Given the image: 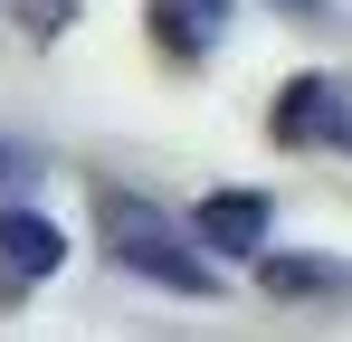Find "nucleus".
Returning <instances> with one entry per match:
<instances>
[{
  "label": "nucleus",
  "instance_id": "nucleus-9",
  "mask_svg": "<svg viewBox=\"0 0 352 342\" xmlns=\"http://www.w3.org/2000/svg\"><path fill=\"white\" fill-rule=\"evenodd\" d=\"M333 143H343V152H352V95H343V114H333Z\"/></svg>",
  "mask_w": 352,
  "mask_h": 342
},
{
  "label": "nucleus",
  "instance_id": "nucleus-5",
  "mask_svg": "<svg viewBox=\"0 0 352 342\" xmlns=\"http://www.w3.org/2000/svg\"><path fill=\"white\" fill-rule=\"evenodd\" d=\"M333 114H343V86L333 76H295V86H276V105H267V133L286 152H305V143H333Z\"/></svg>",
  "mask_w": 352,
  "mask_h": 342
},
{
  "label": "nucleus",
  "instance_id": "nucleus-10",
  "mask_svg": "<svg viewBox=\"0 0 352 342\" xmlns=\"http://www.w3.org/2000/svg\"><path fill=\"white\" fill-rule=\"evenodd\" d=\"M276 10H295V19H324V0H276Z\"/></svg>",
  "mask_w": 352,
  "mask_h": 342
},
{
  "label": "nucleus",
  "instance_id": "nucleus-6",
  "mask_svg": "<svg viewBox=\"0 0 352 342\" xmlns=\"http://www.w3.org/2000/svg\"><path fill=\"white\" fill-rule=\"evenodd\" d=\"M143 19H153V48L172 57H210L229 38V0H143Z\"/></svg>",
  "mask_w": 352,
  "mask_h": 342
},
{
  "label": "nucleus",
  "instance_id": "nucleus-4",
  "mask_svg": "<svg viewBox=\"0 0 352 342\" xmlns=\"http://www.w3.org/2000/svg\"><path fill=\"white\" fill-rule=\"evenodd\" d=\"M257 285L276 295V304H343L352 295V266L343 257H324V247H257Z\"/></svg>",
  "mask_w": 352,
  "mask_h": 342
},
{
  "label": "nucleus",
  "instance_id": "nucleus-3",
  "mask_svg": "<svg viewBox=\"0 0 352 342\" xmlns=\"http://www.w3.org/2000/svg\"><path fill=\"white\" fill-rule=\"evenodd\" d=\"M190 238H200L210 257H257V247H267V190H248V181L210 190V200L190 209Z\"/></svg>",
  "mask_w": 352,
  "mask_h": 342
},
{
  "label": "nucleus",
  "instance_id": "nucleus-2",
  "mask_svg": "<svg viewBox=\"0 0 352 342\" xmlns=\"http://www.w3.org/2000/svg\"><path fill=\"white\" fill-rule=\"evenodd\" d=\"M58 266H67V228H58V219H38L29 200H0V304L38 295Z\"/></svg>",
  "mask_w": 352,
  "mask_h": 342
},
{
  "label": "nucleus",
  "instance_id": "nucleus-7",
  "mask_svg": "<svg viewBox=\"0 0 352 342\" xmlns=\"http://www.w3.org/2000/svg\"><path fill=\"white\" fill-rule=\"evenodd\" d=\"M67 19H76V0H19V29L29 38H58Z\"/></svg>",
  "mask_w": 352,
  "mask_h": 342
},
{
  "label": "nucleus",
  "instance_id": "nucleus-8",
  "mask_svg": "<svg viewBox=\"0 0 352 342\" xmlns=\"http://www.w3.org/2000/svg\"><path fill=\"white\" fill-rule=\"evenodd\" d=\"M29 171H38V152H19V143H0V200H19V190H29Z\"/></svg>",
  "mask_w": 352,
  "mask_h": 342
},
{
  "label": "nucleus",
  "instance_id": "nucleus-1",
  "mask_svg": "<svg viewBox=\"0 0 352 342\" xmlns=\"http://www.w3.org/2000/svg\"><path fill=\"white\" fill-rule=\"evenodd\" d=\"M105 257H115L124 276L162 285V295H219V276H210V247L190 238V228H172L153 200H105Z\"/></svg>",
  "mask_w": 352,
  "mask_h": 342
}]
</instances>
